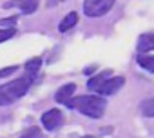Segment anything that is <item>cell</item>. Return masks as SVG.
<instances>
[{"label": "cell", "mask_w": 154, "mask_h": 138, "mask_svg": "<svg viewBox=\"0 0 154 138\" xmlns=\"http://www.w3.org/2000/svg\"><path fill=\"white\" fill-rule=\"evenodd\" d=\"M33 80H35V77L24 73V77H20L9 84L0 86V105H9V104L17 102L18 98H22L27 93V89L31 87Z\"/></svg>", "instance_id": "6da1fadb"}, {"label": "cell", "mask_w": 154, "mask_h": 138, "mask_svg": "<svg viewBox=\"0 0 154 138\" xmlns=\"http://www.w3.org/2000/svg\"><path fill=\"white\" fill-rule=\"evenodd\" d=\"M105 98L102 96H93V95H85V96H76V98H71L67 102V107H74L78 109L82 114L89 116V118H100L105 111Z\"/></svg>", "instance_id": "7a4b0ae2"}, {"label": "cell", "mask_w": 154, "mask_h": 138, "mask_svg": "<svg viewBox=\"0 0 154 138\" xmlns=\"http://www.w3.org/2000/svg\"><path fill=\"white\" fill-rule=\"evenodd\" d=\"M116 0H85L84 2V13L87 17H102L105 15Z\"/></svg>", "instance_id": "3957f363"}, {"label": "cell", "mask_w": 154, "mask_h": 138, "mask_svg": "<svg viewBox=\"0 0 154 138\" xmlns=\"http://www.w3.org/2000/svg\"><path fill=\"white\" fill-rule=\"evenodd\" d=\"M63 122V114L60 109H49L42 114V125L47 129V131H54L56 127H60Z\"/></svg>", "instance_id": "277c9868"}, {"label": "cell", "mask_w": 154, "mask_h": 138, "mask_svg": "<svg viewBox=\"0 0 154 138\" xmlns=\"http://www.w3.org/2000/svg\"><path fill=\"white\" fill-rule=\"evenodd\" d=\"M125 84V78L123 77H114V78H107L100 87H98V95H102V96H109V95H114L122 86Z\"/></svg>", "instance_id": "5b68a950"}, {"label": "cell", "mask_w": 154, "mask_h": 138, "mask_svg": "<svg viewBox=\"0 0 154 138\" xmlns=\"http://www.w3.org/2000/svg\"><path fill=\"white\" fill-rule=\"evenodd\" d=\"M4 8H6V9H8V8H18L22 13L31 15V13H35L36 8H38V0H9V2L4 4Z\"/></svg>", "instance_id": "8992f818"}, {"label": "cell", "mask_w": 154, "mask_h": 138, "mask_svg": "<svg viewBox=\"0 0 154 138\" xmlns=\"http://www.w3.org/2000/svg\"><path fill=\"white\" fill-rule=\"evenodd\" d=\"M74 91H76V86H74V84H65V86H62V87L56 91L54 100L60 102V104H65V105H67V102L72 98V93H74Z\"/></svg>", "instance_id": "52a82bcc"}, {"label": "cell", "mask_w": 154, "mask_h": 138, "mask_svg": "<svg viewBox=\"0 0 154 138\" xmlns=\"http://www.w3.org/2000/svg\"><path fill=\"white\" fill-rule=\"evenodd\" d=\"M138 51L140 53L154 51V33H147V35L140 36V40H138Z\"/></svg>", "instance_id": "ba28073f"}, {"label": "cell", "mask_w": 154, "mask_h": 138, "mask_svg": "<svg viewBox=\"0 0 154 138\" xmlns=\"http://www.w3.org/2000/svg\"><path fill=\"white\" fill-rule=\"evenodd\" d=\"M76 22H78V15H76L74 11L72 13H69L62 22H60V26H58V29L62 31V33H65V31H69L72 26H76Z\"/></svg>", "instance_id": "9c48e42d"}, {"label": "cell", "mask_w": 154, "mask_h": 138, "mask_svg": "<svg viewBox=\"0 0 154 138\" xmlns=\"http://www.w3.org/2000/svg\"><path fill=\"white\" fill-rule=\"evenodd\" d=\"M109 75H111L109 71H103V73H100V75H96V77H93V78L89 80V84H87V87H89L91 91H98V87H100V86H102V84H103V82H105L107 78H109Z\"/></svg>", "instance_id": "30bf717a"}, {"label": "cell", "mask_w": 154, "mask_h": 138, "mask_svg": "<svg viewBox=\"0 0 154 138\" xmlns=\"http://www.w3.org/2000/svg\"><path fill=\"white\" fill-rule=\"evenodd\" d=\"M136 62H138L143 69H147L149 73H154V56H150V55H138Z\"/></svg>", "instance_id": "8fae6325"}, {"label": "cell", "mask_w": 154, "mask_h": 138, "mask_svg": "<svg viewBox=\"0 0 154 138\" xmlns=\"http://www.w3.org/2000/svg\"><path fill=\"white\" fill-rule=\"evenodd\" d=\"M140 111H141L143 116H150V118H152V116H154V96L143 100V102L140 104Z\"/></svg>", "instance_id": "7c38bea8"}, {"label": "cell", "mask_w": 154, "mask_h": 138, "mask_svg": "<svg viewBox=\"0 0 154 138\" xmlns=\"http://www.w3.org/2000/svg\"><path fill=\"white\" fill-rule=\"evenodd\" d=\"M40 65H42V60L40 58H31L27 64H26V75H31V77H36V73H38V69H40Z\"/></svg>", "instance_id": "4fadbf2b"}, {"label": "cell", "mask_w": 154, "mask_h": 138, "mask_svg": "<svg viewBox=\"0 0 154 138\" xmlns=\"http://www.w3.org/2000/svg\"><path fill=\"white\" fill-rule=\"evenodd\" d=\"M20 138H42V131L38 127H29L26 133H22Z\"/></svg>", "instance_id": "5bb4252c"}, {"label": "cell", "mask_w": 154, "mask_h": 138, "mask_svg": "<svg viewBox=\"0 0 154 138\" xmlns=\"http://www.w3.org/2000/svg\"><path fill=\"white\" fill-rule=\"evenodd\" d=\"M13 35H15V29H13V27H4V29H0V42L9 40Z\"/></svg>", "instance_id": "9a60e30c"}, {"label": "cell", "mask_w": 154, "mask_h": 138, "mask_svg": "<svg viewBox=\"0 0 154 138\" xmlns=\"http://www.w3.org/2000/svg\"><path fill=\"white\" fill-rule=\"evenodd\" d=\"M17 65H11V67H4V69H0V78H4V77H9V75H13L15 71H17Z\"/></svg>", "instance_id": "2e32d148"}, {"label": "cell", "mask_w": 154, "mask_h": 138, "mask_svg": "<svg viewBox=\"0 0 154 138\" xmlns=\"http://www.w3.org/2000/svg\"><path fill=\"white\" fill-rule=\"evenodd\" d=\"M15 22H17V17H11V18H4V20H0V26H4V27H11Z\"/></svg>", "instance_id": "e0dca14e"}, {"label": "cell", "mask_w": 154, "mask_h": 138, "mask_svg": "<svg viewBox=\"0 0 154 138\" xmlns=\"http://www.w3.org/2000/svg\"><path fill=\"white\" fill-rule=\"evenodd\" d=\"M62 2H65V0H47V8H54V6H58Z\"/></svg>", "instance_id": "ac0fdd59"}, {"label": "cell", "mask_w": 154, "mask_h": 138, "mask_svg": "<svg viewBox=\"0 0 154 138\" xmlns=\"http://www.w3.org/2000/svg\"><path fill=\"white\" fill-rule=\"evenodd\" d=\"M82 138H94V136H82Z\"/></svg>", "instance_id": "d6986e66"}]
</instances>
